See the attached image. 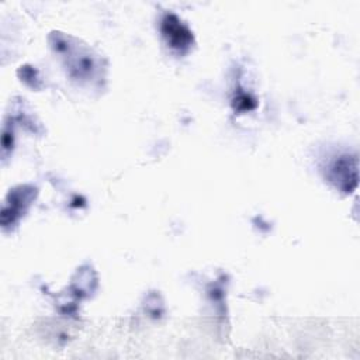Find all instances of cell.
Listing matches in <instances>:
<instances>
[{"instance_id": "obj_1", "label": "cell", "mask_w": 360, "mask_h": 360, "mask_svg": "<svg viewBox=\"0 0 360 360\" xmlns=\"http://www.w3.org/2000/svg\"><path fill=\"white\" fill-rule=\"evenodd\" d=\"M329 180L342 191L352 193L359 180V162L356 155H342L329 167Z\"/></svg>"}, {"instance_id": "obj_2", "label": "cell", "mask_w": 360, "mask_h": 360, "mask_svg": "<svg viewBox=\"0 0 360 360\" xmlns=\"http://www.w3.org/2000/svg\"><path fill=\"white\" fill-rule=\"evenodd\" d=\"M160 28L163 37L173 49L184 52L190 48L193 42L191 31L174 14H166L162 20Z\"/></svg>"}]
</instances>
